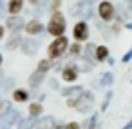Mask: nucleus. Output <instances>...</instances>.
I'll list each match as a JSON object with an SVG mask.
<instances>
[{"instance_id": "f257e3e1", "label": "nucleus", "mask_w": 132, "mask_h": 129, "mask_svg": "<svg viewBox=\"0 0 132 129\" xmlns=\"http://www.w3.org/2000/svg\"><path fill=\"white\" fill-rule=\"evenodd\" d=\"M92 104H94V96L89 91H80L76 100L67 102L69 107H76V111H80V113H89L92 109Z\"/></svg>"}, {"instance_id": "f03ea898", "label": "nucleus", "mask_w": 132, "mask_h": 129, "mask_svg": "<svg viewBox=\"0 0 132 129\" xmlns=\"http://www.w3.org/2000/svg\"><path fill=\"white\" fill-rule=\"evenodd\" d=\"M65 26H67L65 24V17L62 13H54L51 17L49 24H47V33H51L54 37H62L63 31H65Z\"/></svg>"}, {"instance_id": "7ed1b4c3", "label": "nucleus", "mask_w": 132, "mask_h": 129, "mask_svg": "<svg viewBox=\"0 0 132 129\" xmlns=\"http://www.w3.org/2000/svg\"><path fill=\"white\" fill-rule=\"evenodd\" d=\"M67 38L62 35V37H56L53 42H51V46H49V49H47V53H49V58H58L60 55H63L65 53V49H67Z\"/></svg>"}, {"instance_id": "20e7f679", "label": "nucleus", "mask_w": 132, "mask_h": 129, "mask_svg": "<svg viewBox=\"0 0 132 129\" xmlns=\"http://www.w3.org/2000/svg\"><path fill=\"white\" fill-rule=\"evenodd\" d=\"M72 13H74L76 17H80V18H89V17H92V2H90V0H80L78 6L72 8Z\"/></svg>"}, {"instance_id": "39448f33", "label": "nucleus", "mask_w": 132, "mask_h": 129, "mask_svg": "<svg viewBox=\"0 0 132 129\" xmlns=\"http://www.w3.org/2000/svg\"><path fill=\"white\" fill-rule=\"evenodd\" d=\"M114 6L110 4V2H107V0H103V2H100V6H98V13H100V17H101V20H105V22H110L112 18H114Z\"/></svg>"}, {"instance_id": "423d86ee", "label": "nucleus", "mask_w": 132, "mask_h": 129, "mask_svg": "<svg viewBox=\"0 0 132 129\" xmlns=\"http://www.w3.org/2000/svg\"><path fill=\"white\" fill-rule=\"evenodd\" d=\"M72 35H74L76 40H87L89 38V27H87V24L85 22H78L74 26V29H72Z\"/></svg>"}, {"instance_id": "0eeeda50", "label": "nucleus", "mask_w": 132, "mask_h": 129, "mask_svg": "<svg viewBox=\"0 0 132 129\" xmlns=\"http://www.w3.org/2000/svg\"><path fill=\"white\" fill-rule=\"evenodd\" d=\"M76 76H78V67H76V66L69 64V66L63 67V71H62V78H63L65 82H74Z\"/></svg>"}, {"instance_id": "6e6552de", "label": "nucleus", "mask_w": 132, "mask_h": 129, "mask_svg": "<svg viewBox=\"0 0 132 129\" xmlns=\"http://www.w3.org/2000/svg\"><path fill=\"white\" fill-rule=\"evenodd\" d=\"M7 27H9L11 31H20V29L24 27V18L18 17V15H11V17L7 18Z\"/></svg>"}, {"instance_id": "1a4fd4ad", "label": "nucleus", "mask_w": 132, "mask_h": 129, "mask_svg": "<svg viewBox=\"0 0 132 129\" xmlns=\"http://www.w3.org/2000/svg\"><path fill=\"white\" fill-rule=\"evenodd\" d=\"M2 118H4V127H11V125L20 118V113H18L16 109H11V107H9V111H7Z\"/></svg>"}, {"instance_id": "9d476101", "label": "nucleus", "mask_w": 132, "mask_h": 129, "mask_svg": "<svg viewBox=\"0 0 132 129\" xmlns=\"http://www.w3.org/2000/svg\"><path fill=\"white\" fill-rule=\"evenodd\" d=\"M22 51L26 53V55H35L36 51H38V46H40V42L38 40H22Z\"/></svg>"}, {"instance_id": "9b49d317", "label": "nucleus", "mask_w": 132, "mask_h": 129, "mask_svg": "<svg viewBox=\"0 0 132 129\" xmlns=\"http://www.w3.org/2000/svg\"><path fill=\"white\" fill-rule=\"evenodd\" d=\"M26 29H27V33H29V35H38V33H42V31H44V26H42V22H40V20H31V22L26 26Z\"/></svg>"}, {"instance_id": "f8f14e48", "label": "nucleus", "mask_w": 132, "mask_h": 129, "mask_svg": "<svg viewBox=\"0 0 132 129\" xmlns=\"http://www.w3.org/2000/svg\"><path fill=\"white\" fill-rule=\"evenodd\" d=\"M36 125V129H53L54 125H56V122H54V118L53 116H45V118H42L38 124H35Z\"/></svg>"}, {"instance_id": "ddd939ff", "label": "nucleus", "mask_w": 132, "mask_h": 129, "mask_svg": "<svg viewBox=\"0 0 132 129\" xmlns=\"http://www.w3.org/2000/svg\"><path fill=\"white\" fill-rule=\"evenodd\" d=\"M44 76H45V73H44V71H40V69H36V71L31 75V78H29V84H31V87H36V85H40V82L44 80Z\"/></svg>"}, {"instance_id": "4468645a", "label": "nucleus", "mask_w": 132, "mask_h": 129, "mask_svg": "<svg viewBox=\"0 0 132 129\" xmlns=\"http://www.w3.org/2000/svg\"><path fill=\"white\" fill-rule=\"evenodd\" d=\"M24 8V0H9V13L11 15H18Z\"/></svg>"}, {"instance_id": "2eb2a0df", "label": "nucleus", "mask_w": 132, "mask_h": 129, "mask_svg": "<svg viewBox=\"0 0 132 129\" xmlns=\"http://www.w3.org/2000/svg\"><path fill=\"white\" fill-rule=\"evenodd\" d=\"M109 58V49L105 46H98L96 47V62H103Z\"/></svg>"}, {"instance_id": "dca6fc26", "label": "nucleus", "mask_w": 132, "mask_h": 129, "mask_svg": "<svg viewBox=\"0 0 132 129\" xmlns=\"http://www.w3.org/2000/svg\"><path fill=\"white\" fill-rule=\"evenodd\" d=\"M35 124H36V116H29V118L20 120L18 129H31V127H35Z\"/></svg>"}, {"instance_id": "f3484780", "label": "nucleus", "mask_w": 132, "mask_h": 129, "mask_svg": "<svg viewBox=\"0 0 132 129\" xmlns=\"http://www.w3.org/2000/svg\"><path fill=\"white\" fill-rule=\"evenodd\" d=\"M13 98H15L16 102H26V100L29 98V95H27V91H24V89H16V91L13 93Z\"/></svg>"}, {"instance_id": "a211bd4d", "label": "nucleus", "mask_w": 132, "mask_h": 129, "mask_svg": "<svg viewBox=\"0 0 132 129\" xmlns=\"http://www.w3.org/2000/svg\"><path fill=\"white\" fill-rule=\"evenodd\" d=\"M18 44H22V38H20L18 33H15V35L11 37V40L7 42V49H15V47H18Z\"/></svg>"}, {"instance_id": "6ab92c4d", "label": "nucleus", "mask_w": 132, "mask_h": 129, "mask_svg": "<svg viewBox=\"0 0 132 129\" xmlns=\"http://www.w3.org/2000/svg\"><path fill=\"white\" fill-rule=\"evenodd\" d=\"M42 111H44V107H42V104H31L29 105V114L31 116H38V114H42Z\"/></svg>"}, {"instance_id": "aec40b11", "label": "nucleus", "mask_w": 132, "mask_h": 129, "mask_svg": "<svg viewBox=\"0 0 132 129\" xmlns=\"http://www.w3.org/2000/svg\"><path fill=\"white\" fill-rule=\"evenodd\" d=\"M112 80H114V76H112V73H105V75L101 76V80H100V84H101V85H110V84H112Z\"/></svg>"}, {"instance_id": "412c9836", "label": "nucleus", "mask_w": 132, "mask_h": 129, "mask_svg": "<svg viewBox=\"0 0 132 129\" xmlns=\"http://www.w3.org/2000/svg\"><path fill=\"white\" fill-rule=\"evenodd\" d=\"M80 91H81L80 85H76V87H65V89H62V95H63V96H69V95H72V93H80Z\"/></svg>"}, {"instance_id": "4be33fe9", "label": "nucleus", "mask_w": 132, "mask_h": 129, "mask_svg": "<svg viewBox=\"0 0 132 129\" xmlns=\"http://www.w3.org/2000/svg\"><path fill=\"white\" fill-rule=\"evenodd\" d=\"M51 67V60H42L40 64H38V69L40 71H44V73H47V69Z\"/></svg>"}, {"instance_id": "5701e85b", "label": "nucleus", "mask_w": 132, "mask_h": 129, "mask_svg": "<svg viewBox=\"0 0 132 129\" xmlns=\"http://www.w3.org/2000/svg\"><path fill=\"white\" fill-rule=\"evenodd\" d=\"M110 98H112V91H107V95H105V100H103V104H101V111H105V109L109 107V102H110Z\"/></svg>"}, {"instance_id": "b1692460", "label": "nucleus", "mask_w": 132, "mask_h": 129, "mask_svg": "<svg viewBox=\"0 0 132 129\" xmlns=\"http://www.w3.org/2000/svg\"><path fill=\"white\" fill-rule=\"evenodd\" d=\"M92 51H94V44H89V46H87V49H85V58H87V60L90 58Z\"/></svg>"}, {"instance_id": "393cba45", "label": "nucleus", "mask_w": 132, "mask_h": 129, "mask_svg": "<svg viewBox=\"0 0 132 129\" xmlns=\"http://www.w3.org/2000/svg\"><path fill=\"white\" fill-rule=\"evenodd\" d=\"M130 58H132V47L123 55V58H121V62H130Z\"/></svg>"}, {"instance_id": "a878e982", "label": "nucleus", "mask_w": 132, "mask_h": 129, "mask_svg": "<svg viewBox=\"0 0 132 129\" xmlns=\"http://www.w3.org/2000/svg\"><path fill=\"white\" fill-rule=\"evenodd\" d=\"M63 129H80V124H76V122H69L67 125H63Z\"/></svg>"}, {"instance_id": "bb28decb", "label": "nucleus", "mask_w": 132, "mask_h": 129, "mask_svg": "<svg viewBox=\"0 0 132 129\" xmlns=\"http://www.w3.org/2000/svg\"><path fill=\"white\" fill-rule=\"evenodd\" d=\"M81 51V47H80V44H74V46H71V53L72 55H78Z\"/></svg>"}, {"instance_id": "cd10ccee", "label": "nucleus", "mask_w": 132, "mask_h": 129, "mask_svg": "<svg viewBox=\"0 0 132 129\" xmlns=\"http://www.w3.org/2000/svg\"><path fill=\"white\" fill-rule=\"evenodd\" d=\"M4 8H6V2H4V0H0V17L4 15Z\"/></svg>"}, {"instance_id": "c85d7f7f", "label": "nucleus", "mask_w": 132, "mask_h": 129, "mask_svg": "<svg viewBox=\"0 0 132 129\" xmlns=\"http://www.w3.org/2000/svg\"><path fill=\"white\" fill-rule=\"evenodd\" d=\"M123 129H132V120H128V122L123 125Z\"/></svg>"}, {"instance_id": "c756f323", "label": "nucleus", "mask_w": 132, "mask_h": 129, "mask_svg": "<svg viewBox=\"0 0 132 129\" xmlns=\"http://www.w3.org/2000/svg\"><path fill=\"white\" fill-rule=\"evenodd\" d=\"M60 2H62V0H53V9H56L60 6Z\"/></svg>"}, {"instance_id": "7c9ffc66", "label": "nucleus", "mask_w": 132, "mask_h": 129, "mask_svg": "<svg viewBox=\"0 0 132 129\" xmlns=\"http://www.w3.org/2000/svg\"><path fill=\"white\" fill-rule=\"evenodd\" d=\"M2 37H4V27L0 26V40H2Z\"/></svg>"}, {"instance_id": "2f4dec72", "label": "nucleus", "mask_w": 132, "mask_h": 129, "mask_svg": "<svg viewBox=\"0 0 132 129\" xmlns=\"http://www.w3.org/2000/svg\"><path fill=\"white\" fill-rule=\"evenodd\" d=\"M127 27H128V29H132V22H128V24H127Z\"/></svg>"}, {"instance_id": "473e14b6", "label": "nucleus", "mask_w": 132, "mask_h": 129, "mask_svg": "<svg viewBox=\"0 0 132 129\" xmlns=\"http://www.w3.org/2000/svg\"><path fill=\"white\" fill-rule=\"evenodd\" d=\"M128 8H130V9H132V0H130V2H128Z\"/></svg>"}, {"instance_id": "72a5a7b5", "label": "nucleus", "mask_w": 132, "mask_h": 129, "mask_svg": "<svg viewBox=\"0 0 132 129\" xmlns=\"http://www.w3.org/2000/svg\"><path fill=\"white\" fill-rule=\"evenodd\" d=\"M29 2H31V4H36V0H29Z\"/></svg>"}, {"instance_id": "f704fd0d", "label": "nucleus", "mask_w": 132, "mask_h": 129, "mask_svg": "<svg viewBox=\"0 0 132 129\" xmlns=\"http://www.w3.org/2000/svg\"><path fill=\"white\" fill-rule=\"evenodd\" d=\"M0 66H2V55H0Z\"/></svg>"}, {"instance_id": "c9c22d12", "label": "nucleus", "mask_w": 132, "mask_h": 129, "mask_svg": "<svg viewBox=\"0 0 132 129\" xmlns=\"http://www.w3.org/2000/svg\"><path fill=\"white\" fill-rule=\"evenodd\" d=\"M2 129H9V127H2Z\"/></svg>"}, {"instance_id": "e433bc0d", "label": "nucleus", "mask_w": 132, "mask_h": 129, "mask_svg": "<svg viewBox=\"0 0 132 129\" xmlns=\"http://www.w3.org/2000/svg\"><path fill=\"white\" fill-rule=\"evenodd\" d=\"M125 2H130V0H125Z\"/></svg>"}, {"instance_id": "4c0bfd02", "label": "nucleus", "mask_w": 132, "mask_h": 129, "mask_svg": "<svg viewBox=\"0 0 132 129\" xmlns=\"http://www.w3.org/2000/svg\"><path fill=\"white\" fill-rule=\"evenodd\" d=\"M0 78H2V76H0Z\"/></svg>"}]
</instances>
